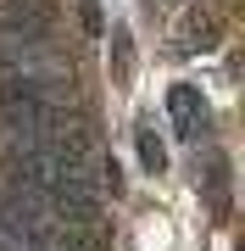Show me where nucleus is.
<instances>
[{
    "mask_svg": "<svg viewBox=\"0 0 245 251\" xmlns=\"http://www.w3.org/2000/svg\"><path fill=\"white\" fill-rule=\"evenodd\" d=\"M111 50H117L111 73H117V78H128V73H134V45H128V28H117V34H111Z\"/></svg>",
    "mask_w": 245,
    "mask_h": 251,
    "instance_id": "7ed1b4c3",
    "label": "nucleus"
},
{
    "mask_svg": "<svg viewBox=\"0 0 245 251\" xmlns=\"http://www.w3.org/2000/svg\"><path fill=\"white\" fill-rule=\"evenodd\" d=\"M139 168H145V173H162L167 168V145H162V134H156L151 123H139Z\"/></svg>",
    "mask_w": 245,
    "mask_h": 251,
    "instance_id": "f03ea898",
    "label": "nucleus"
},
{
    "mask_svg": "<svg viewBox=\"0 0 245 251\" xmlns=\"http://www.w3.org/2000/svg\"><path fill=\"white\" fill-rule=\"evenodd\" d=\"M167 106H173V117H178V134L195 140L200 123H206V100H200V90H195V84H173V90H167Z\"/></svg>",
    "mask_w": 245,
    "mask_h": 251,
    "instance_id": "f257e3e1",
    "label": "nucleus"
}]
</instances>
